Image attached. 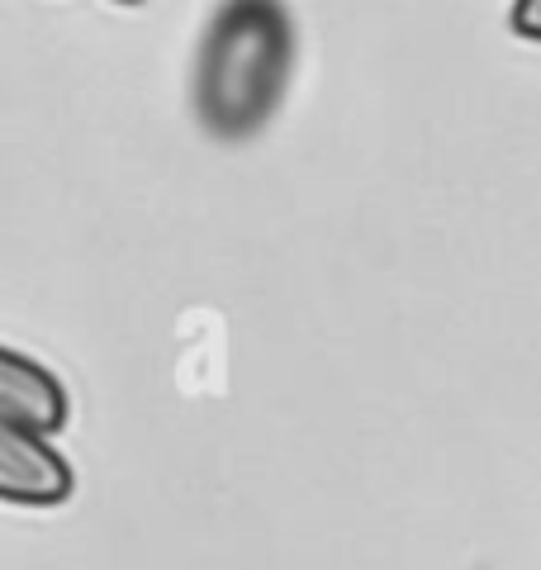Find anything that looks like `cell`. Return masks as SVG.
Here are the masks:
<instances>
[{"label":"cell","mask_w":541,"mask_h":570,"mask_svg":"<svg viewBox=\"0 0 541 570\" xmlns=\"http://www.w3.org/2000/svg\"><path fill=\"white\" fill-rule=\"evenodd\" d=\"M509 24H513V33H522V39L541 43V0H518L513 14H509Z\"/></svg>","instance_id":"obj_4"},{"label":"cell","mask_w":541,"mask_h":570,"mask_svg":"<svg viewBox=\"0 0 541 570\" xmlns=\"http://www.w3.org/2000/svg\"><path fill=\"white\" fill-rule=\"evenodd\" d=\"M77 490L71 461L48 438L0 423V499L24 509H58Z\"/></svg>","instance_id":"obj_2"},{"label":"cell","mask_w":541,"mask_h":570,"mask_svg":"<svg viewBox=\"0 0 541 570\" xmlns=\"http://www.w3.org/2000/svg\"><path fill=\"white\" fill-rule=\"evenodd\" d=\"M67 414H71L67 385L43 362L0 343V423H14L48 438V433H62Z\"/></svg>","instance_id":"obj_3"},{"label":"cell","mask_w":541,"mask_h":570,"mask_svg":"<svg viewBox=\"0 0 541 570\" xmlns=\"http://www.w3.org/2000/svg\"><path fill=\"white\" fill-rule=\"evenodd\" d=\"M295 71V20L270 0H228L209 14L195 58V115L209 138L262 134Z\"/></svg>","instance_id":"obj_1"}]
</instances>
